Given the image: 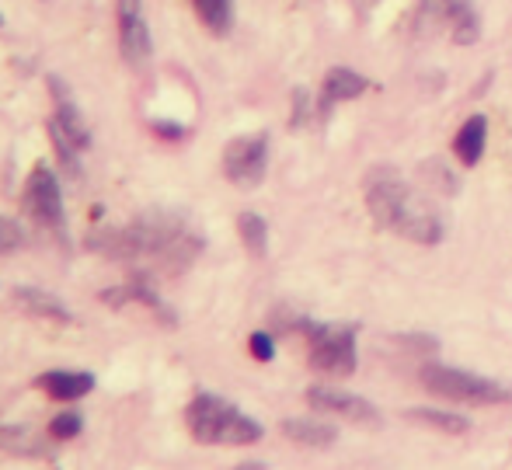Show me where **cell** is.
I'll use <instances>...</instances> for the list:
<instances>
[{"instance_id":"cb8c5ba5","label":"cell","mask_w":512,"mask_h":470,"mask_svg":"<svg viewBox=\"0 0 512 470\" xmlns=\"http://www.w3.org/2000/svg\"><path fill=\"white\" fill-rule=\"evenodd\" d=\"M310 119H314V101H310V94L304 88H297V91H293V119H290V126L300 129V126H307Z\"/></svg>"},{"instance_id":"ba28073f","label":"cell","mask_w":512,"mask_h":470,"mask_svg":"<svg viewBox=\"0 0 512 470\" xmlns=\"http://www.w3.org/2000/svg\"><path fill=\"white\" fill-rule=\"evenodd\" d=\"M115 18H119V49L129 67H147L154 42L143 18V0H115Z\"/></svg>"},{"instance_id":"7402d4cb","label":"cell","mask_w":512,"mask_h":470,"mask_svg":"<svg viewBox=\"0 0 512 470\" xmlns=\"http://www.w3.org/2000/svg\"><path fill=\"white\" fill-rule=\"evenodd\" d=\"M21 244H25V227L0 213V255H14Z\"/></svg>"},{"instance_id":"277c9868","label":"cell","mask_w":512,"mask_h":470,"mask_svg":"<svg viewBox=\"0 0 512 470\" xmlns=\"http://www.w3.org/2000/svg\"><path fill=\"white\" fill-rule=\"evenodd\" d=\"M297 331H304L310 342V366L328 376H352L359 363L356 338L359 324H324L297 317Z\"/></svg>"},{"instance_id":"83f0119b","label":"cell","mask_w":512,"mask_h":470,"mask_svg":"<svg viewBox=\"0 0 512 470\" xmlns=\"http://www.w3.org/2000/svg\"><path fill=\"white\" fill-rule=\"evenodd\" d=\"M0 25H4V14H0Z\"/></svg>"},{"instance_id":"484cf974","label":"cell","mask_w":512,"mask_h":470,"mask_svg":"<svg viewBox=\"0 0 512 470\" xmlns=\"http://www.w3.org/2000/svg\"><path fill=\"white\" fill-rule=\"evenodd\" d=\"M237 470H265V464H262V460H248V464L237 467Z\"/></svg>"},{"instance_id":"9c48e42d","label":"cell","mask_w":512,"mask_h":470,"mask_svg":"<svg viewBox=\"0 0 512 470\" xmlns=\"http://www.w3.org/2000/svg\"><path fill=\"white\" fill-rule=\"evenodd\" d=\"M307 404L314 411H324V415H342L345 422H356V425H380V411L373 408L366 397L349 394V390H338V387H310L307 390Z\"/></svg>"},{"instance_id":"ac0fdd59","label":"cell","mask_w":512,"mask_h":470,"mask_svg":"<svg viewBox=\"0 0 512 470\" xmlns=\"http://www.w3.org/2000/svg\"><path fill=\"white\" fill-rule=\"evenodd\" d=\"M237 234H241L244 248L255 258H262L265 251H269V223H265V216L255 213V209H244V213L237 216Z\"/></svg>"},{"instance_id":"7a4b0ae2","label":"cell","mask_w":512,"mask_h":470,"mask_svg":"<svg viewBox=\"0 0 512 470\" xmlns=\"http://www.w3.org/2000/svg\"><path fill=\"white\" fill-rule=\"evenodd\" d=\"M363 188H366V209H370V216L384 230H394V234L408 237V241H415V244H425V248L443 241V234H446L443 216H439L436 209H432V202L422 199L394 168H384V164L373 168L370 175H366Z\"/></svg>"},{"instance_id":"30bf717a","label":"cell","mask_w":512,"mask_h":470,"mask_svg":"<svg viewBox=\"0 0 512 470\" xmlns=\"http://www.w3.org/2000/svg\"><path fill=\"white\" fill-rule=\"evenodd\" d=\"M418 7L429 18L446 21L453 42H460V46H474L481 39V18L471 0H418Z\"/></svg>"},{"instance_id":"3957f363","label":"cell","mask_w":512,"mask_h":470,"mask_svg":"<svg viewBox=\"0 0 512 470\" xmlns=\"http://www.w3.org/2000/svg\"><path fill=\"white\" fill-rule=\"evenodd\" d=\"M185 422L196 443L203 446H251L265 436L262 422L244 415L237 404L220 394H196L185 408Z\"/></svg>"},{"instance_id":"4fadbf2b","label":"cell","mask_w":512,"mask_h":470,"mask_svg":"<svg viewBox=\"0 0 512 470\" xmlns=\"http://www.w3.org/2000/svg\"><path fill=\"white\" fill-rule=\"evenodd\" d=\"M35 387L46 390L53 401H81L95 390V373L88 370H49L35 380Z\"/></svg>"},{"instance_id":"8992f818","label":"cell","mask_w":512,"mask_h":470,"mask_svg":"<svg viewBox=\"0 0 512 470\" xmlns=\"http://www.w3.org/2000/svg\"><path fill=\"white\" fill-rule=\"evenodd\" d=\"M21 209H25L39 227L53 230L60 241H67V213H63L60 178H56V171L49 168V164H35L32 175L25 178Z\"/></svg>"},{"instance_id":"2e32d148","label":"cell","mask_w":512,"mask_h":470,"mask_svg":"<svg viewBox=\"0 0 512 470\" xmlns=\"http://www.w3.org/2000/svg\"><path fill=\"white\" fill-rule=\"evenodd\" d=\"M283 436L293 439V443H300V446L324 450V446H335L338 429H335V425H328V422H317V418H286Z\"/></svg>"},{"instance_id":"d6986e66","label":"cell","mask_w":512,"mask_h":470,"mask_svg":"<svg viewBox=\"0 0 512 470\" xmlns=\"http://www.w3.org/2000/svg\"><path fill=\"white\" fill-rule=\"evenodd\" d=\"M196 14L203 18V25L216 35H227L234 25V0H192Z\"/></svg>"},{"instance_id":"52a82bcc","label":"cell","mask_w":512,"mask_h":470,"mask_svg":"<svg viewBox=\"0 0 512 470\" xmlns=\"http://www.w3.org/2000/svg\"><path fill=\"white\" fill-rule=\"evenodd\" d=\"M265 171H269V136H237L223 150V175L241 188H255L265 182Z\"/></svg>"},{"instance_id":"8fae6325","label":"cell","mask_w":512,"mask_h":470,"mask_svg":"<svg viewBox=\"0 0 512 470\" xmlns=\"http://www.w3.org/2000/svg\"><path fill=\"white\" fill-rule=\"evenodd\" d=\"M370 91V81H366L359 70L352 67H331L324 74V88H321V101H317V115L328 119V112L338 105V101H356Z\"/></svg>"},{"instance_id":"4316f807","label":"cell","mask_w":512,"mask_h":470,"mask_svg":"<svg viewBox=\"0 0 512 470\" xmlns=\"http://www.w3.org/2000/svg\"><path fill=\"white\" fill-rule=\"evenodd\" d=\"M359 7H370V4H377V0H356Z\"/></svg>"},{"instance_id":"603a6c76","label":"cell","mask_w":512,"mask_h":470,"mask_svg":"<svg viewBox=\"0 0 512 470\" xmlns=\"http://www.w3.org/2000/svg\"><path fill=\"white\" fill-rule=\"evenodd\" d=\"M248 349L258 363H272V359H276V338H272L269 331H255V335L248 338Z\"/></svg>"},{"instance_id":"7c38bea8","label":"cell","mask_w":512,"mask_h":470,"mask_svg":"<svg viewBox=\"0 0 512 470\" xmlns=\"http://www.w3.org/2000/svg\"><path fill=\"white\" fill-rule=\"evenodd\" d=\"M102 300L112 303V307H119V303H143V307H147L157 321L168 324V328H175V324H178V314L154 293V289L147 286V279H133V282H126V286H119V289H108V293H102Z\"/></svg>"},{"instance_id":"5b68a950","label":"cell","mask_w":512,"mask_h":470,"mask_svg":"<svg viewBox=\"0 0 512 470\" xmlns=\"http://www.w3.org/2000/svg\"><path fill=\"white\" fill-rule=\"evenodd\" d=\"M422 383L439 397H450V401L464 404H502L512 401V390L502 387L499 380H488L471 370H457V366H439L429 363L422 366Z\"/></svg>"},{"instance_id":"d4e9b609","label":"cell","mask_w":512,"mask_h":470,"mask_svg":"<svg viewBox=\"0 0 512 470\" xmlns=\"http://www.w3.org/2000/svg\"><path fill=\"white\" fill-rule=\"evenodd\" d=\"M154 133L164 136V140H182L185 129L178 126V122H154Z\"/></svg>"},{"instance_id":"e0dca14e","label":"cell","mask_w":512,"mask_h":470,"mask_svg":"<svg viewBox=\"0 0 512 470\" xmlns=\"http://www.w3.org/2000/svg\"><path fill=\"white\" fill-rule=\"evenodd\" d=\"M405 415L411 418V422H418V425H429V429L446 432V436H464V432H471V418L457 415V411H443V408H408Z\"/></svg>"},{"instance_id":"9a60e30c","label":"cell","mask_w":512,"mask_h":470,"mask_svg":"<svg viewBox=\"0 0 512 470\" xmlns=\"http://www.w3.org/2000/svg\"><path fill=\"white\" fill-rule=\"evenodd\" d=\"M485 147H488V119L485 115H471V119L457 129V136H453V154L460 157L464 168H474V164H481V157H485Z\"/></svg>"},{"instance_id":"5bb4252c","label":"cell","mask_w":512,"mask_h":470,"mask_svg":"<svg viewBox=\"0 0 512 470\" xmlns=\"http://www.w3.org/2000/svg\"><path fill=\"white\" fill-rule=\"evenodd\" d=\"M14 303H18L25 314L32 317H42V321H60V324H70L74 314L70 307L60 300V296L46 293V289H35V286H18L14 289Z\"/></svg>"},{"instance_id":"44dd1931","label":"cell","mask_w":512,"mask_h":470,"mask_svg":"<svg viewBox=\"0 0 512 470\" xmlns=\"http://www.w3.org/2000/svg\"><path fill=\"white\" fill-rule=\"evenodd\" d=\"M81 432H84V415H81V411H60V415L49 422V436L60 439V443L81 436Z\"/></svg>"},{"instance_id":"ffe728a7","label":"cell","mask_w":512,"mask_h":470,"mask_svg":"<svg viewBox=\"0 0 512 470\" xmlns=\"http://www.w3.org/2000/svg\"><path fill=\"white\" fill-rule=\"evenodd\" d=\"M49 140H53V147H56V157H60V164L70 171V175H81V150L74 147V143L67 140V133H63L60 126H56L53 119H49Z\"/></svg>"},{"instance_id":"6da1fadb","label":"cell","mask_w":512,"mask_h":470,"mask_svg":"<svg viewBox=\"0 0 512 470\" xmlns=\"http://www.w3.org/2000/svg\"><path fill=\"white\" fill-rule=\"evenodd\" d=\"M88 244L115 262L133 265L136 279H150L157 272L175 276L203 255V234H196L185 216L164 213V209L136 216L126 227L98 230Z\"/></svg>"}]
</instances>
